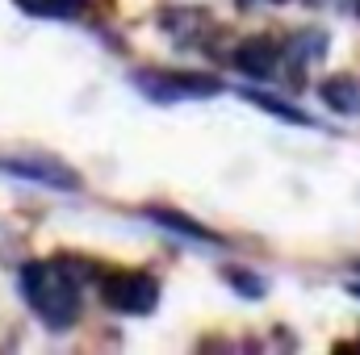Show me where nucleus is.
<instances>
[{
  "label": "nucleus",
  "mask_w": 360,
  "mask_h": 355,
  "mask_svg": "<svg viewBox=\"0 0 360 355\" xmlns=\"http://www.w3.org/2000/svg\"><path fill=\"white\" fill-rule=\"evenodd\" d=\"M21 288H25V301L38 309V318L51 330H63L80 318V284L59 267V260L25 264L21 267Z\"/></svg>",
  "instance_id": "1"
},
{
  "label": "nucleus",
  "mask_w": 360,
  "mask_h": 355,
  "mask_svg": "<svg viewBox=\"0 0 360 355\" xmlns=\"http://www.w3.org/2000/svg\"><path fill=\"white\" fill-rule=\"evenodd\" d=\"M130 80L151 100H201L222 92L218 76H201V72H134Z\"/></svg>",
  "instance_id": "2"
},
{
  "label": "nucleus",
  "mask_w": 360,
  "mask_h": 355,
  "mask_svg": "<svg viewBox=\"0 0 360 355\" xmlns=\"http://www.w3.org/2000/svg\"><path fill=\"white\" fill-rule=\"evenodd\" d=\"M101 297L117 314H151L160 305V280L147 272H109L101 280Z\"/></svg>",
  "instance_id": "3"
},
{
  "label": "nucleus",
  "mask_w": 360,
  "mask_h": 355,
  "mask_svg": "<svg viewBox=\"0 0 360 355\" xmlns=\"http://www.w3.org/2000/svg\"><path fill=\"white\" fill-rule=\"evenodd\" d=\"M0 172L8 176H21L30 184H42V188H55V192H80L84 180L76 168H68L63 159L55 155H17V159H0Z\"/></svg>",
  "instance_id": "4"
},
{
  "label": "nucleus",
  "mask_w": 360,
  "mask_h": 355,
  "mask_svg": "<svg viewBox=\"0 0 360 355\" xmlns=\"http://www.w3.org/2000/svg\"><path fill=\"white\" fill-rule=\"evenodd\" d=\"M235 67L243 72V76H252V80H269L272 72H276V42L264 38V34H256V38H243L239 46H235Z\"/></svg>",
  "instance_id": "5"
},
{
  "label": "nucleus",
  "mask_w": 360,
  "mask_h": 355,
  "mask_svg": "<svg viewBox=\"0 0 360 355\" xmlns=\"http://www.w3.org/2000/svg\"><path fill=\"white\" fill-rule=\"evenodd\" d=\"M319 96L327 100V109H335V113H344V117L360 113V84L352 76H331V80H323V84H319Z\"/></svg>",
  "instance_id": "6"
},
{
  "label": "nucleus",
  "mask_w": 360,
  "mask_h": 355,
  "mask_svg": "<svg viewBox=\"0 0 360 355\" xmlns=\"http://www.w3.org/2000/svg\"><path fill=\"white\" fill-rule=\"evenodd\" d=\"M147 217L155 222V226H164V230H176L184 239H193V243H222L214 230H205L201 222H193V217H184L176 209H147Z\"/></svg>",
  "instance_id": "7"
},
{
  "label": "nucleus",
  "mask_w": 360,
  "mask_h": 355,
  "mask_svg": "<svg viewBox=\"0 0 360 355\" xmlns=\"http://www.w3.org/2000/svg\"><path fill=\"white\" fill-rule=\"evenodd\" d=\"M205 13L201 8H172V13H164V29L176 38V42H193V38H201L205 34Z\"/></svg>",
  "instance_id": "8"
},
{
  "label": "nucleus",
  "mask_w": 360,
  "mask_h": 355,
  "mask_svg": "<svg viewBox=\"0 0 360 355\" xmlns=\"http://www.w3.org/2000/svg\"><path fill=\"white\" fill-rule=\"evenodd\" d=\"M256 109H264V113H272V117H281V121H289V126H314V117L310 113H302V109H293V105H285V100H276V96H269V92H256L248 88L243 92Z\"/></svg>",
  "instance_id": "9"
},
{
  "label": "nucleus",
  "mask_w": 360,
  "mask_h": 355,
  "mask_svg": "<svg viewBox=\"0 0 360 355\" xmlns=\"http://www.w3.org/2000/svg\"><path fill=\"white\" fill-rule=\"evenodd\" d=\"M327 55V34L323 29H302L293 42H289V59L293 63H319Z\"/></svg>",
  "instance_id": "10"
},
{
  "label": "nucleus",
  "mask_w": 360,
  "mask_h": 355,
  "mask_svg": "<svg viewBox=\"0 0 360 355\" xmlns=\"http://www.w3.org/2000/svg\"><path fill=\"white\" fill-rule=\"evenodd\" d=\"M222 280H226L239 297H248V301H260V297L269 293L264 276H256V272H248V267H222Z\"/></svg>",
  "instance_id": "11"
},
{
  "label": "nucleus",
  "mask_w": 360,
  "mask_h": 355,
  "mask_svg": "<svg viewBox=\"0 0 360 355\" xmlns=\"http://www.w3.org/2000/svg\"><path fill=\"white\" fill-rule=\"evenodd\" d=\"M80 4L84 0H38V13L42 17H72V13H80Z\"/></svg>",
  "instance_id": "12"
},
{
  "label": "nucleus",
  "mask_w": 360,
  "mask_h": 355,
  "mask_svg": "<svg viewBox=\"0 0 360 355\" xmlns=\"http://www.w3.org/2000/svg\"><path fill=\"white\" fill-rule=\"evenodd\" d=\"M235 4H239V8H252V4H256V0H235Z\"/></svg>",
  "instance_id": "13"
},
{
  "label": "nucleus",
  "mask_w": 360,
  "mask_h": 355,
  "mask_svg": "<svg viewBox=\"0 0 360 355\" xmlns=\"http://www.w3.org/2000/svg\"><path fill=\"white\" fill-rule=\"evenodd\" d=\"M352 297H360V284H352Z\"/></svg>",
  "instance_id": "14"
},
{
  "label": "nucleus",
  "mask_w": 360,
  "mask_h": 355,
  "mask_svg": "<svg viewBox=\"0 0 360 355\" xmlns=\"http://www.w3.org/2000/svg\"><path fill=\"white\" fill-rule=\"evenodd\" d=\"M356 13H360V0H356Z\"/></svg>",
  "instance_id": "15"
},
{
  "label": "nucleus",
  "mask_w": 360,
  "mask_h": 355,
  "mask_svg": "<svg viewBox=\"0 0 360 355\" xmlns=\"http://www.w3.org/2000/svg\"><path fill=\"white\" fill-rule=\"evenodd\" d=\"M276 4H285V0H276Z\"/></svg>",
  "instance_id": "16"
}]
</instances>
